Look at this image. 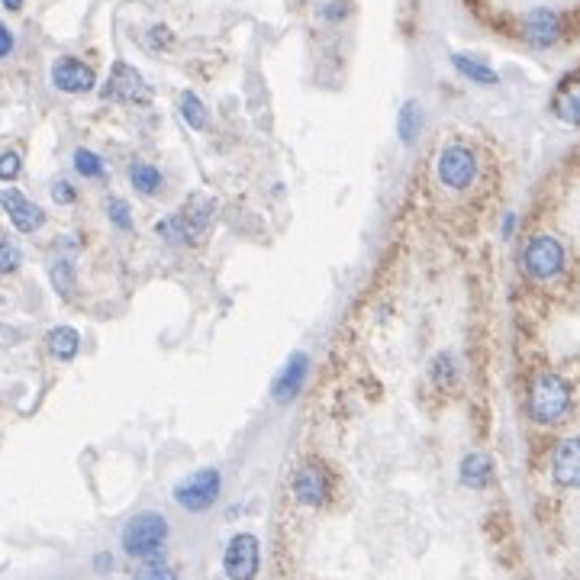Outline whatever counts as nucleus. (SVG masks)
<instances>
[{"mask_svg":"<svg viewBox=\"0 0 580 580\" xmlns=\"http://www.w3.org/2000/svg\"><path fill=\"white\" fill-rule=\"evenodd\" d=\"M216 203L203 194H191L184 200V207L178 213L165 216V220L155 223V232L171 245H197L213 223Z\"/></svg>","mask_w":580,"mask_h":580,"instance_id":"1","label":"nucleus"},{"mask_svg":"<svg viewBox=\"0 0 580 580\" xmlns=\"http://www.w3.org/2000/svg\"><path fill=\"white\" fill-rule=\"evenodd\" d=\"M529 419L539 426H555L571 413V384L558 371H542L529 387Z\"/></svg>","mask_w":580,"mask_h":580,"instance_id":"2","label":"nucleus"},{"mask_svg":"<svg viewBox=\"0 0 580 580\" xmlns=\"http://www.w3.org/2000/svg\"><path fill=\"white\" fill-rule=\"evenodd\" d=\"M165 542H168V519L155 510L136 513L123 526V535H120L123 551L139 561H162Z\"/></svg>","mask_w":580,"mask_h":580,"instance_id":"3","label":"nucleus"},{"mask_svg":"<svg viewBox=\"0 0 580 580\" xmlns=\"http://www.w3.org/2000/svg\"><path fill=\"white\" fill-rule=\"evenodd\" d=\"M519 265L529 281L548 284L564 271V265H568V252H564L558 236H551V232H535V236H529L526 245H522Z\"/></svg>","mask_w":580,"mask_h":580,"instance_id":"4","label":"nucleus"},{"mask_svg":"<svg viewBox=\"0 0 580 580\" xmlns=\"http://www.w3.org/2000/svg\"><path fill=\"white\" fill-rule=\"evenodd\" d=\"M220 490H223V474L216 468H200L174 484V503L187 513H207L220 500Z\"/></svg>","mask_w":580,"mask_h":580,"instance_id":"5","label":"nucleus"},{"mask_svg":"<svg viewBox=\"0 0 580 580\" xmlns=\"http://www.w3.org/2000/svg\"><path fill=\"white\" fill-rule=\"evenodd\" d=\"M435 174H439V184L448 187V191H468L477 181L474 149L464 142H448L439 152V158H435Z\"/></svg>","mask_w":580,"mask_h":580,"instance_id":"6","label":"nucleus"},{"mask_svg":"<svg viewBox=\"0 0 580 580\" xmlns=\"http://www.w3.org/2000/svg\"><path fill=\"white\" fill-rule=\"evenodd\" d=\"M100 97L116 100V104H149L152 87L129 62H113L107 84L100 87Z\"/></svg>","mask_w":580,"mask_h":580,"instance_id":"7","label":"nucleus"},{"mask_svg":"<svg viewBox=\"0 0 580 580\" xmlns=\"http://www.w3.org/2000/svg\"><path fill=\"white\" fill-rule=\"evenodd\" d=\"M261 564V548L252 532H236L223 551V574L229 580H255Z\"/></svg>","mask_w":580,"mask_h":580,"instance_id":"8","label":"nucleus"},{"mask_svg":"<svg viewBox=\"0 0 580 580\" xmlns=\"http://www.w3.org/2000/svg\"><path fill=\"white\" fill-rule=\"evenodd\" d=\"M294 497L300 506H310V510H319V506L329 503L332 474L326 471V464H319V461L300 464V471L294 474Z\"/></svg>","mask_w":580,"mask_h":580,"instance_id":"9","label":"nucleus"},{"mask_svg":"<svg viewBox=\"0 0 580 580\" xmlns=\"http://www.w3.org/2000/svg\"><path fill=\"white\" fill-rule=\"evenodd\" d=\"M49 75H52L55 91H62V94H87L97 87V71L75 55L55 58Z\"/></svg>","mask_w":580,"mask_h":580,"instance_id":"10","label":"nucleus"},{"mask_svg":"<svg viewBox=\"0 0 580 580\" xmlns=\"http://www.w3.org/2000/svg\"><path fill=\"white\" fill-rule=\"evenodd\" d=\"M551 481L561 490H580V435L571 439H561L551 448V461H548Z\"/></svg>","mask_w":580,"mask_h":580,"instance_id":"11","label":"nucleus"},{"mask_svg":"<svg viewBox=\"0 0 580 580\" xmlns=\"http://www.w3.org/2000/svg\"><path fill=\"white\" fill-rule=\"evenodd\" d=\"M0 207H4L7 220L17 232H39L42 223H46V213H42L39 203L23 197L17 187H4V191H0Z\"/></svg>","mask_w":580,"mask_h":580,"instance_id":"12","label":"nucleus"},{"mask_svg":"<svg viewBox=\"0 0 580 580\" xmlns=\"http://www.w3.org/2000/svg\"><path fill=\"white\" fill-rule=\"evenodd\" d=\"M307 377H310V355L307 352H294V355L287 358V365L278 371V377H274V384H271L274 403L297 400L303 384H307Z\"/></svg>","mask_w":580,"mask_h":580,"instance_id":"13","label":"nucleus"},{"mask_svg":"<svg viewBox=\"0 0 580 580\" xmlns=\"http://www.w3.org/2000/svg\"><path fill=\"white\" fill-rule=\"evenodd\" d=\"M561 33H564V20L558 10L539 7L522 20V36H526V42L535 49H551L561 39Z\"/></svg>","mask_w":580,"mask_h":580,"instance_id":"14","label":"nucleus"},{"mask_svg":"<svg viewBox=\"0 0 580 580\" xmlns=\"http://www.w3.org/2000/svg\"><path fill=\"white\" fill-rule=\"evenodd\" d=\"M458 481L468 490H487L493 484V458L484 452H468L458 464Z\"/></svg>","mask_w":580,"mask_h":580,"instance_id":"15","label":"nucleus"},{"mask_svg":"<svg viewBox=\"0 0 580 580\" xmlns=\"http://www.w3.org/2000/svg\"><path fill=\"white\" fill-rule=\"evenodd\" d=\"M452 65L461 78H468L471 84H481V87H493V84H500V75L493 71L487 62H481L477 55H464V52H455L452 55Z\"/></svg>","mask_w":580,"mask_h":580,"instance_id":"16","label":"nucleus"},{"mask_svg":"<svg viewBox=\"0 0 580 580\" xmlns=\"http://www.w3.org/2000/svg\"><path fill=\"white\" fill-rule=\"evenodd\" d=\"M551 110L564 123H580V78H571L558 87L555 100H551Z\"/></svg>","mask_w":580,"mask_h":580,"instance_id":"17","label":"nucleus"},{"mask_svg":"<svg viewBox=\"0 0 580 580\" xmlns=\"http://www.w3.org/2000/svg\"><path fill=\"white\" fill-rule=\"evenodd\" d=\"M423 123H426V113H423V104L419 100H406L397 113V136L403 145H413L423 133Z\"/></svg>","mask_w":580,"mask_h":580,"instance_id":"18","label":"nucleus"},{"mask_svg":"<svg viewBox=\"0 0 580 580\" xmlns=\"http://www.w3.org/2000/svg\"><path fill=\"white\" fill-rule=\"evenodd\" d=\"M129 184H133L142 197H155L165 187V174L149 162H133L129 165Z\"/></svg>","mask_w":580,"mask_h":580,"instance_id":"19","label":"nucleus"},{"mask_svg":"<svg viewBox=\"0 0 580 580\" xmlns=\"http://www.w3.org/2000/svg\"><path fill=\"white\" fill-rule=\"evenodd\" d=\"M46 345H49L52 358L71 361V358L78 355V348H81V336H78V329H71V326H55L46 336Z\"/></svg>","mask_w":580,"mask_h":580,"instance_id":"20","label":"nucleus"},{"mask_svg":"<svg viewBox=\"0 0 580 580\" xmlns=\"http://www.w3.org/2000/svg\"><path fill=\"white\" fill-rule=\"evenodd\" d=\"M178 107H181V116H184L187 126L197 129V133L200 129H207V107H203V100L194 91H181Z\"/></svg>","mask_w":580,"mask_h":580,"instance_id":"21","label":"nucleus"},{"mask_svg":"<svg viewBox=\"0 0 580 580\" xmlns=\"http://www.w3.org/2000/svg\"><path fill=\"white\" fill-rule=\"evenodd\" d=\"M75 171L81 174V178H87V181H97V178H104V174H107V165H104V158H100L97 152L75 149Z\"/></svg>","mask_w":580,"mask_h":580,"instance_id":"22","label":"nucleus"},{"mask_svg":"<svg viewBox=\"0 0 580 580\" xmlns=\"http://www.w3.org/2000/svg\"><path fill=\"white\" fill-rule=\"evenodd\" d=\"M52 284L62 297H75V287H78L75 284V265L65 261V258H58L52 265Z\"/></svg>","mask_w":580,"mask_h":580,"instance_id":"23","label":"nucleus"},{"mask_svg":"<svg viewBox=\"0 0 580 580\" xmlns=\"http://www.w3.org/2000/svg\"><path fill=\"white\" fill-rule=\"evenodd\" d=\"M432 377H435V384L439 387H452L455 381V358L448 355V352H439L432 361Z\"/></svg>","mask_w":580,"mask_h":580,"instance_id":"24","label":"nucleus"},{"mask_svg":"<svg viewBox=\"0 0 580 580\" xmlns=\"http://www.w3.org/2000/svg\"><path fill=\"white\" fill-rule=\"evenodd\" d=\"M107 216H110V223H113L116 229H123V232L133 229V216H129V203H126V200L110 197V200H107Z\"/></svg>","mask_w":580,"mask_h":580,"instance_id":"25","label":"nucleus"},{"mask_svg":"<svg viewBox=\"0 0 580 580\" xmlns=\"http://www.w3.org/2000/svg\"><path fill=\"white\" fill-rule=\"evenodd\" d=\"M20 171H23V158H20V152H13V149L0 152V181H4V184L17 181V178H20Z\"/></svg>","mask_w":580,"mask_h":580,"instance_id":"26","label":"nucleus"},{"mask_svg":"<svg viewBox=\"0 0 580 580\" xmlns=\"http://www.w3.org/2000/svg\"><path fill=\"white\" fill-rule=\"evenodd\" d=\"M20 261H23V255H20L17 245L0 239V274H13L20 268Z\"/></svg>","mask_w":580,"mask_h":580,"instance_id":"27","label":"nucleus"},{"mask_svg":"<svg viewBox=\"0 0 580 580\" xmlns=\"http://www.w3.org/2000/svg\"><path fill=\"white\" fill-rule=\"evenodd\" d=\"M136 580H181L171 568H165L162 561H145L142 571L136 574Z\"/></svg>","mask_w":580,"mask_h":580,"instance_id":"28","label":"nucleus"},{"mask_svg":"<svg viewBox=\"0 0 580 580\" xmlns=\"http://www.w3.org/2000/svg\"><path fill=\"white\" fill-rule=\"evenodd\" d=\"M145 42H149V49H152V52H162V49H171L174 36H171V29H168V26H152L149 33H145Z\"/></svg>","mask_w":580,"mask_h":580,"instance_id":"29","label":"nucleus"},{"mask_svg":"<svg viewBox=\"0 0 580 580\" xmlns=\"http://www.w3.org/2000/svg\"><path fill=\"white\" fill-rule=\"evenodd\" d=\"M319 17H323L326 23H339V20L348 17V4L345 0H329V4L319 7Z\"/></svg>","mask_w":580,"mask_h":580,"instance_id":"30","label":"nucleus"},{"mask_svg":"<svg viewBox=\"0 0 580 580\" xmlns=\"http://www.w3.org/2000/svg\"><path fill=\"white\" fill-rule=\"evenodd\" d=\"M52 200L58 203V207H68V203H75L78 200V191L71 187L68 181H55L52 184Z\"/></svg>","mask_w":580,"mask_h":580,"instance_id":"31","label":"nucleus"},{"mask_svg":"<svg viewBox=\"0 0 580 580\" xmlns=\"http://www.w3.org/2000/svg\"><path fill=\"white\" fill-rule=\"evenodd\" d=\"M516 226H519V216H516V213H503L500 236H503V239H513V236H516Z\"/></svg>","mask_w":580,"mask_h":580,"instance_id":"32","label":"nucleus"},{"mask_svg":"<svg viewBox=\"0 0 580 580\" xmlns=\"http://www.w3.org/2000/svg\"><path fill=\"white\" fill-rule=\"evenodd\" d=\"M10 52H13V33L0 23V58H7Z\"/></svg>","mask_w":580,"mask_h":580,"instance_id":"33","label":"nucleus"},{"mask_svg":"<svg viewBox=\"0 0 580 580\" xmlns=\"http://www.w3.org/2000/svg\"><path fill=\"white\" fill-rule=\"evenodd\" d=\"M0 4H4L10 13H17V10H23V0H0Z\"/></svg>","mask_w":580,"mask_h":580,"instance_id":"34","label":"nucleus"},{"mask_svg":"<svg viewBox=\"0 0 580 580\" xmlns=\"http://www.w3.org/2000/svg\"><path fill=\"white\" fill-rule=\"evenodd\" d=\"M110 564H113V558H110V555H97V568H100V571L110 568Z\"/></svg>","mask_w":580,"mask_h":580,"instance_id":"35","label":"nucleus"}]
</instances>
